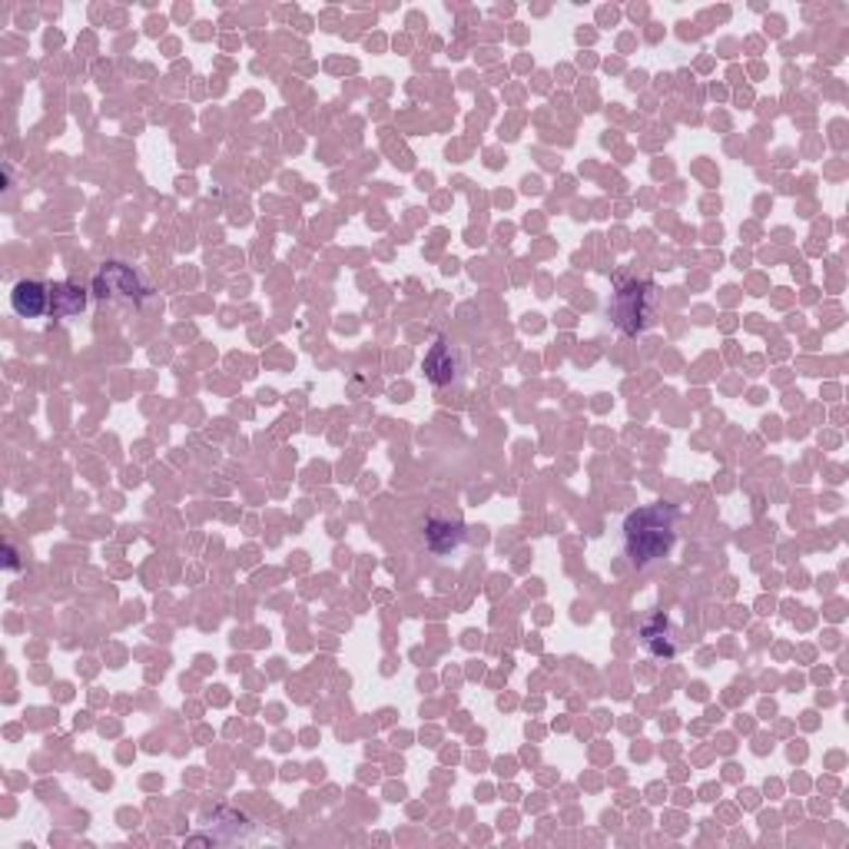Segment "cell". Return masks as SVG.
<instances>
[{
  "label": "cell",
  "instance_id": "cell-8",
  "mask_svg": "<svg viewBox=\"0 0 849 849\" xmlns=\"http://www.w3.org/2000/svg\"><path fill=\"white\" fill-rule=\"evenodd\" d=\"M87 309V290L77 282H50V319H74Z\"/></svg>",
  "mask_w": 849,
  "mask_h": 849
},
{
  "label": "cell",
  "instance_id": "cell-4",
  "mask_svg": "<svg viewBox=\"0 0 849 849\" xmlns=\"http://www.w3.org/2000/svg\"><path fill=\"white\" fill-rule=\"evenodd\" d=\"M637 641H641V648L651 654V657H661V661H670L684 651V637L680 630L674 627V620L667 614H651L641 620V630H637Z\"/></svg>",
  "mask_w": 849,
  "mask_h": 849
},
{
  "label": "cell",
  "instance_id": "cell-7",
  "mask_svg": "<svg viewBox=\"0 0 849 849\" xmlns=\"http://www.w3.org/2000/svg\"><path fill=\"white\" fill-rule=\"evenodd\" d=\"M424 376H429L432 385H452L462 379V356L458 348H452L445 339H439L429 356H424Z\"/></svg>",
  "mask_w": 849,
  "mask_h": 849
},
{
  "label": "cell",
  "instance_id": "cell-2",
  "mask_svg": "<svg viewBox=\"0 0 849 849\" xmlns=\"http://www.w3.org/2000/svg\"><path fill=\"white\" fill-rule=\"evenodd\" d=\"M657 312V286L651 279H633V275H617L614 296L607 303V316L624 335H641L654 325Z\"/></svg>",
  "mask_w": 849,
  "mask_h": 849
},
{
  "label": "cell",
  "instance_id": "cell-5",
  "mask_svg": "<svg viewBox=\"0 0 849 849\" xmlns=\"http://www.w3.org/2000/svg\"><path fill=\"white\" fill-rule=\"evenodd\" d=\"M11 309L21 319H44L50 316V282L40 279H21L11 293Z\"/></svg>",
  "mask_w": 849,
  "mask_h": 849
},
{
  "label": "cell",
  "instance_id": "cell-3",
  "mask_svg": "<svg viewBox=\"0 0 849 849\" xmlns=\"http://www.w3.org/2000/svg\"><path fill=\"white\" fill-rule=\"evenodd\" d=\"M90 293L103 303H139L147 296L144 279L133 272V266L126 262H103L94 275Z\"/></svg>",
  "mask_w": 849,
  "mask_h": 849
},
{
  "label": "cell",
  "instance_id": "cell-1",
  "mask_svg": "<svg viewBox=\"0 0 849 849\" xmlns=\"http://www.w3.org/2000/svg\"><path fill=\"white\" fill-rule=\"evenodd\" d=\"M677 525H680V512L670 502H654L630 512L620 528L630 568L648 571L654 564L667 561L677 544Z\"/></svg>",
  "mask_w": 849,
  "mask_h": 849
},
{
  "label": "cell",
  "instance_id": "cell-6",
  "mask_svg": "<svg viewBox=\"0 0 849 849\" xmlns=\"http://www.w3.org/2000/svg\"><path fill=\"white\" fill-rule=\"evenodd\" d=\"M465 538H468V528L458 518L432 515L429 521H424V544H429V551L439 554V557L455 554L465 544Z\"/></svg>",
  "mask_w": 849,
  "mask_h": 849
}]
</instances>
